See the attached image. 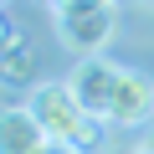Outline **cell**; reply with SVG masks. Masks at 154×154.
Wrapping results in <instances>:
<instances>
[{"mask_svg":"<svg viewBox=\"0 0 154 154\" xmlns=\"http://www.w3.org/2000/svg\"><path fill=\"white\" fill-rule=\"evenodd\" d=\"M26 108L36 113V123L46 128V139H51V144L98 149V139H103V123L82 113V103L72 98V88H67V82H41V88L31 93V103H26Z\"/></svg>","mask_w":154,"mask_h":154,"instance_id":"cell-1","label":"cell"},{"mask_svg":"<svg viewBox=\"0 0 154 154\" xmlns=\"http://www.w3.org/2000/svg\"><path fill=\"white\" fill-rule=\"evenodd\" d=\"M57 11V31L72 51H82V57H98L108 41H113V26H118V11H113V0H62Z\"/></svg>","mask_w":154,"mask_h":154,"instance_id":"cell-2","label":"cell"},{"mask_svg":"<svg viewBox=\"0 0 154 154\" xmlns=\"http://www.w3.org/2000/svg\"><path fill=\"white\" fill-rule=\"evenodd\" d=\"M123 72H128V67H118V62L88 57V62H77V72L67 77V88H72L77 103H82L88 118L113 123V103H118V88H123Z\"/></svg>","mask_w":154,"mask_h":154,"instance_id":"cell-3","label":"cell"},{"mask_svg":"<svg viewBox=\"0 0 154 154\" xmlns=\"http://www.w3.org/2000/svg\"><path fill=\"white\" fill-rule=\"evenodd\" d=\"M51 139L31 108H0V154H41Z\"/></svg>","mask_w":154,"mask_h":154,"instance_id":"cell-4","label":"cell"},{"mask_svg":"<svg viewBox=\"0 0 154 154\" xmlns=\"http://www.w3.org/2000/svg\"><path fill=\"white\" fill-rule=\"evenodd\" d=\"M154 118V82L144 72H123V88H118V103H113V123L118 128H139Z\"/></svg>","mask_w":154,"mask_h":154,"instance_id":"cell-5","label":"cell"},{"mask_svg":"<svg viewBox=\"0 0 154 154\" xmlns=\"http://www.w3.org/2000/svg\"><path fill=\"white\" fill-rule=\"evenodd\" d=\"M31 46L26 41H11L5 51H0V82H5V88H16V82H26V77H31Z\"/></svg>","mask_w":154,"mask_h":154,"instance_id":"cell-6","label":"cell"},{"mask_svg":"<svg viewBox=\"0 0 154 154\" xmlns=\"http://www.w3.org/2000/svg\"><path fill=\"white\" fill-rule=\"evenodd\" d=\"M41 154H82V149H72V144H46Z\"/></svg>","mask_w":154,"mask_h":154,"instance_id":"cell-7","label":"cell"},{"mask_svg":"<svg viewBox=\"0 0 154 154\" xmlns=\"http://www.w3.org/2000/svg\"><path fill=\"white\" fill-rule=\"evenodd\" d=\"M5 46H11V26L0 21V51H5Z\"/></svg>","mask_w":154,"mask_h":154,"instance_id":"cell-8","label":"cell"},{"mask_svg":"<svg viewBox=\"0 0 154 154\" xmlns=\"http://www.w3.org/2000/svg\"><path fill=\"white\" fill-rule=\"evenodd\" d=\"M139 154H154V144H144V149H139Z\"/></svg>","mask_w":154,"mask_h":154,"instance_id":"cell-9","label":"cell"}]
</instances>
